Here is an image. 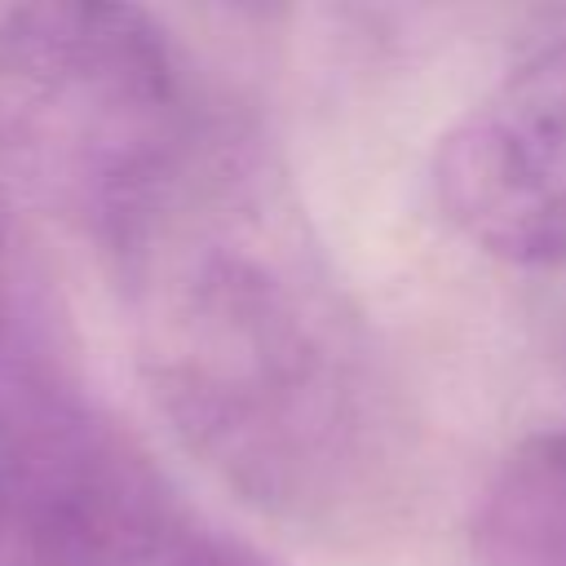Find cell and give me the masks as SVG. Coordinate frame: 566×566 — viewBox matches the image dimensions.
I'll list each match as a JSON object with an SVG mask.
<instances>
[{"mask_svg":"<svg viewBox=\"0 0 566 566\" xmlns=\"http://www.w3.org/2000/svg\"><path fill=\"white\" fill-rule=\"evenodd\" d=\"M128 433L44 349L0 394V566H62L71 517Z\"/></svg>","mask_w":566,"mask_h":566,"instance_id":"277c9868","label":"cell"},{"mask_svg":"<svg viewBox=\"0 0 566 566\" xmlns=\"http://www.w3.org/2000/svg\"><path fill=\"white\" fill-rule=\"evenodd\" d=\"M433 199L473 248L566 274V35L522 57L447 128Z\"/></svg>","mask_w":566,"mask_h":566,"instance_id":"3957f363","label":"cell"},{"mask_svg":"<svg viewBox=\"0 0 566 566\" xmlns=\"http://www.w3.org/2000/svg\"><path fill=\"white\" fill-rule=\"evenodd\" d=\"M62 566H279L252 539L195 509L150 455L124 438L88 482Z\"/></svg>","mask_w":566,"mask_h":566,"instance_id":"5b68a950","label":"cell"},{"mask_svg":"<svg viewBox=\"0 0 566 566\" xmlns=\"http://www.w3.org/2000/svg\"><path fill=\"white\" fill-rule=\"evenodd\" d=\"M9 226H4V212H0V394L4 385L35 358L44 354V332L22 296V279H18V265H13V252H9Z\"/></svg>","mask_w":566,"mask_h":566,"instance_id":"52a82bcc","label":"cell"},{"mask_svg":"<svg viewBox=\"0 0 566 566\" xmlns=\"http://www.w3.org/2000/svg\"><path fill=\"white\" fill-rule=\"evenodd\" d=\"M203 124L146 9L44 0L0 13V172L62 226L111 248Z\"/></svg>","mask_w":566,"mask_h":566,"instance_id":"7a4b0ae2","label":"cell"},{"mask_svg":"<svg viewBox=\"0 0 566 566\" xmlns=\"http://www.w3.org/2000/svg\"><path fill=\"white\" fill-rule=\"evenodd\" d=\"M111 256L159 416L230 491L336 522L389 482V371L261 137L203 124Z\"/></svg>","mask_w":566,"mask_h":566,"instance_id":"6da1fadb","label":"cell"},{"mask_svg":"<svg viewBox=\"0 0 566 566\" xmlns=\"http://www.w3.org/2000/svg\"><path fill=\"white\" fill-rule=\"evenodd\" d=\"M478 566H566V429L522 438L473 513Z\"/></svg>","mask_w":566,"mask_h":566,"instance_id":"8992f818","label":"cell"}]
</instances>
